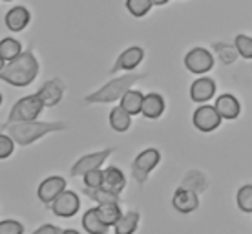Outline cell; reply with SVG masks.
Masks as SVG:
<instances>
[{
  "label": "cell",
  "mask_w": 252,
  "mask_h": 234,
  "mask_svg": "<svg viewBox=\"0 0 252 234\" xmlns=\"http://www.w3.org/2000/svg\"><path fill=\"white\" fill-rule=\"evenodd\" d=\"M214 106L218 108V112H220V115L223 117V119H228V121L236 119V117L241 114L240 101H238V99H236L234 95H230V94L220 95Z\"/></svg>",
  "instance_id": "9a60e30c"
},
{
  "label": "cell",
  "mask_w": 252,
  "mask_h": 234,
  "mask_svg": "<svg viewBox=\"0 0 252 234\" xmlns=\"http://www.w3.org/2000/svg\"><path fill=\"white\" fill-rule=\"evenodd\" d=\"M166 2H168V0H152V4H154V6H164Z\"/></svg>",
  "instance_id": "e575fe53"
},
{
  "label": "cell",
  "mask_w": 252,
  "mask_h": 234,
  "mask_svg": "<svg viewBox=\"0 0 252 234\" xmlns=\"http://www.w3.org/2000/svg\"><path fill=\"white\" fill-rule=\"evenodd\" d=\"M13 150H15V139L7 132L2 134L0 135V158L2 159L9 158L13 154Z\"/></svg>",
  "instance_id": "1f68e13d"
},
{
  "label": "cell",
  "mask_w": 252,
  "mask_h": 234,
  "mask_svg": "<svg viewBox=\"0 0 252 234\" xmlns=\"http://www.w3.org/2000/svg\"><path fill=\"white\" fill-rule=\"evenodd\" d=\"M97 210H99L101 220L106 223L108 227H114L115 223L121 220V216H123V210H121L119 203H99Z\"/></svg>",
  "instance_id": "7402d4cb"
},
{
  "label": "cell",
  "mask_w": 252,
  "mask_h": 234,
  "mask_svg": "<svg viewBox=\"0 0 252 234\" xmlns=\"http://www.w3.org/2000/svg\"><path fill=\"white\" fill-rule=\"evenodd\" d=\"M181 187H187V189L194 190V192H197V194H201V192H205L208 187L207 176L199 170H190V172H187V176L183 177Z\"/></svg>",
  "instance_id": "603a6c76"
},
{
  "label": "cell",
  "mask_w": 252,
  "mask_h": 234,
  "mask_svg": "<svg viewBox=\"0 0 252 234\" xmlns=\"http://www.w3.org/2000/svg\"><path fill=\"white\" fill-rule=\"evenodd\" d=\"M154 6L152 0H126V9L132 13L133 17H145L146 13L150 11V7Z\"/></svg>",
  "instance_id": "83f0119b"
},
{
  "label": "cell",
  "mask_w": 252,
  "mask_h": 234,
  "mask_svg": "<svg viewBox=\"0 0 252 234\" xmlns=\"http://www.w3.org/2000/svg\"><path fill=\"white\" fill-rule=\"evenodd\" d=\"M115 152V148H104V150H99V152L88 154V156H82L81 159H77L73 167H71V177H82L84 174H88L90 170H95V168H101L102 163H106V159Z\"/></svg>",
  "instance_id": "8992f818"
},
{
  "label": "cell",
  "mask_w": 252,
  "mask_h": 234,
  "mask_svg": "<svg viewBox=\"0 0 252 234\" xmlns=\"http://www.w3.org/2000/svg\"><path fill=\"white\" fill-rule=\"evenodd\" d=\"M48 207H50V210L55 216L71 218V216H75L77 212H79L81 200H79V196H77L73 190H63Z\"/></svg>",
  "instance_id": "52a82bcc"
},
{
  "label": "cell",
  "mask_w": 252,
  "mask_h": 234,
  "mask_svg": "<svg viewBox=\"0 0 252 234\" xmlns=\"http://www.w3.org/2000/svg\"><path fill=\"white\" fill-rule=\"evenodd\" d=\"M63 190H66V179L61 176H51V177H46L44 181L38 185L37 196L44 205H50Z\"/></svg>",
  "instance_id": "7c38bea8"
},
{
  "label": "cell",
  "mask_w": 252,
  "mask_h": 234,
  "mask_svg": "<svg viewBox=\"0 0 252 234\" xmlns=\"http://www.w3.org/2000/svg\"><path fill=\"white\" fill-rule=\"evenodd\" d=\"M4 2H9V0H4Z\"/></svg>",
  "instance_id": "d590c367"
},
{
  "label": "cell",
  "mask_w": 252,
  "mask_h": 234,
  "mask_svg": "<svg viewBox=\"0 0 252 234\" xmlns=\"http://www.w3.org/2000/svg\"><path fill=\"white\" fill-rule=\"evenodd\" d=\"M146 77H148V73H126V75L115 77L110 82H106L102 88L95 90L90 95H86L84 102L86 104H104V102L119 101L135 82L143 81Z\"/></svg>",
  "instance_id": "3957f363"
},
{
  "label": "cell",
  "mask_w": 252,
  "mask_h": 234,
  "mask_svg": "<svg viewBox=\"0 0 252 234\" xmlns=\"http://www.w3.org/2000/svg\"><path fill=\"white\" fill-rule=\"evenodd\" d=\"M125 187H126V177L121 168H117V167H108V168H104L102 189L115 192V194H121L125 190Z\"/></svg>",
  "instance_id": "e0dca14e"
},
{
  "label": "cell",
  "mask_w": 252,
  "mask_h": 234,
  "mask_svg": "<svg viewBox=\"0 0 252 234\" xmlns=\"http://www.w3.org/2000/svg\"><path fill=\"white\" fill-rule=\"evenodd\" d=\"M132 125V114L126 110L123 104L112 108L110 112V127L114 128L115 132H126Z\"/></svg>",
  "instance_id": "ffe728a7"
},
{
  "label": "cell",
  "mask_w": 252,
  "mask_h": 234,
  "mask_svg": "<svg viewBox=\"0 0 252 234\" xmlns=\"http://www.w3.org/2000/svg\"><path fill=\"white\" fill-rule=\"evenodd\" d=\"M238 207L243 212H252V185H243L238 190Z\"/></svg>",
  "instance_id": "f1b7e54d"
},
{
  "label": "cell",
  "mask_w": 252,
  "mask_h": 234,
  "mask_svg": "<svg viewBox=\"0 0 252 234\" xmlns=\"http://www.w3.org/2000/svg\"><path fill=\"white\" fill-rule=\"evenodd\" d=\"M172 205H174V209H176L177 212H183V214L194 212V210L199 207V194L194 192V190L187 189V187H179V189L174 192Z\"/></svg>",
  "instance_id": "8fae6325"
},
{
  "label": "cell",
  "mask_w": 252,
  "mask_h": 234,
  "mask_svg": "<svg viewBox=\"0 0 252 234\" xmlns=\"http://www.w3.org/2000/svg\"><path fill=\"white\" fill-rule=\"evenodd\" d=\"M82 227L90 234H106L110 231V227L101 220L97 207L84 212V216H82Z\"/></svg>",
  "instance_id": "d6986e66"
},
{
  "label": "cell",
  "mask_w": 252,
  "mask_h": 234,
  "mask_svg": "<svg viewBox=\"0 0 252 234\" xmlns=\"http://www.w3.org/2000/svg\"><path fill=\"white\" fill-rule=\"evenodd\" d=\"M137 225H139V212L130 210V212L121 216V220L114 225V231L117 234H132L137 231Z\"/></svg>",
  "instance_id": "d4e9b609"
},
{
  "label": "cell",
  "mask_w": 252,
  "mask_h": 234,
  "mask_svg": "<svg viewBox=\"0 0 252 234\" xmlns=\"http://www.w3.org/2000/svg\"><path fill=\"white\" fill-rule=\"evenodd\" d=\"M22 53V46L17 38H2L0 42V57H2V63H7V61H13L15 57H19Z\"/></svg>",
  "instance_id": "484cf974"
},
{
  "label": "cell",
  "mask_w": 252,
  "mask_h": 234,
  "mask_svg": "<svg viewBox=\"0 0 252 234\" xmlns=\"http://www.w3.org/2000/svg\"><path fill=\"white\" fill-rule=\"evenodd\" d=\"M212 46H214L218 57H220L225 64H234L236 63V59H238V55H240V51H238L236 44L230 46V44H225V42H214Z\"/></svg>",
  "instance_id": "4316f807"
},
{
  "label": "cell",
  "mask_w": 252,
  "mask_h": 234,
  "mask_svg": "<svg viewBox=\"0 0 252 234\" xmlns=\"http://www.w3.org/2000/svg\"><path fill=\"white\" fill-rule=\"evenodd\" d=\"M68 125L61 123V121H53V123H44V121H20V123H11L7 125L2 132H7L11 135L15 143L20 146H30L32 143L38 141L48 134H55L61 130H66Z\"/></svg>",
  "instance_id": "7a4b0ae2"
},
{
  "label": "cell",
  "mask_w": 252,
  "mask_h": 234,
  "mask_svg": "<svg viewBox=\"0 0 252 234\" xmlns=\"http://www.w3.org/2000/svg\"><path fill=\"white\" fill-rule=\"evenodd\" d=\"M38 75V61L35 59L32 50L22 51L19 57L13 61L2 63V70H0V79L11 86H28L35 81Z\"/></svg>",
  "instance_id": "6da1fadb"
},
{
  "label": "cell",
  "mask_w": 252,
  "mask_h": 234,
  "mask_svg": "<svg viewBox=\"0 0 252 234\" xmlns=\"http://www.w3.org/2000/svg\"><path fill=\"white\" fill-rule=\"evenodd\" d=\"M64 90H66V86H64V82L61 79H51V81L42 84V88L38 90L37 95L42 99V102H44L46 106L53 108L63 101Z\"/></svg>",
  "instance_id": "4fadbf2b"
},
{
  "label": "cell",
  "mask_w": 252,
  "mask_h": 234,
  "mask_svg": "<svg viewBox=\"0 0 252 234\" xmlns=\"http://www.w3.org/2000/svg\"><path fill=\"white\" fill-rule=\"evenodd\" d=\"M143 101H145V95L141 94L139 90L130 88L125 95H123L121 104H123L132 115H137V114H141V110H143Z\"/></svg>",
  "instance_id": "cb8c5ba5"
},
{
  "label": "cell",
  "mask_w": 252,
  "mask_h": 234,
  "mask_svg": "<svg viewBox=\"0 0 252 234\" xmlns=\"http://www.w3.org/2000/svg\"><path fill=\"white\" fill-rule=\"evenodd\" d=\"M82 179H84V187H92V189L102 187V181H104V170H101V168L90 170L88 174L82 176Z\"/></svg>",
  "instance_id": "4dcf8cb0"
},
{
  "label": "cell",
  "mask_w": 252,
  "mask_h": 234,
  "mask_svg": "<svg viewBox=\"0 0 252 234\" xmlns=\"http://www.w3.org/2000/svg\"><path fill=\"white\" fill-rule=\"evenodd\" d=\"M221 117L220 112H218V108L216 106H210V104H201V106L197 108L194 112V117H192V123H194V127L199 130V132H214L216 128L221 125Z\"/></svg>",
  "instance_id": "9c48e42d"
},
{
  "label": "cell",
  "mask_w": 252,
  "mask_h": 234,
  "mask_svg": "<svg viewBox=\"0 0 252 234\" xmlns=\"http://www.w3.org/2000/svg\"><path fill=\"white\" fill-rule=\"evenodd\" d=\"M185 66L195 75H203L214 68V57L205 48H194L185 55Z\"/></svg>",
  "instance_id": "ba28073f"
},
{
  "label": "cell",
  "mask_w": 252,
  "mask_h": 234,
  "mask_svg": "<svg viewBox=\"0 0 252 234\" xmlns=\"http://www.w3.org/2000/svg\"><path fill=\"white\" fill-rule=\"evenodd\" d=\"M234 44H236L241 57L252 59V37H249V35H238L236 40H234Z\"/></svg>",
  "instance_id": "f546056e"
},
{
  "label": "cell",
  "mask_w": 252,
  "mask_h": 234,
  "mask_svg": "<svg viewBox=\"0 0 252 234\" xmlns=\"http://www.w3.org/2000/svg\"><path fill=\"white\" fill-rule=\"evenodd\" d=\"M4 22H6L9 32H22L26 26L30 24V11H28L24 6L11 7V9L6 13Z\"/></svg>",
  "instance_id": "2e32d148"
},
{
  "label": "cell",
  "mask_w": 252,
  "mask_h": 234,
  "mask_svg": "<svg viewBox=\"0 0 252 234\" xmlns=\"http://www.w3.org/2000/svg\"><path fill=\"white\" fill-rule=\"evenodd\" d=\"M159 159H161V154H159L158 148H146V150H143L137 158L133 159L132 176L135 177L137 183H145L146 179H148V174L159 165Z\"/></svg>",
  "instance_id": "5b68a950"
},
{
  "label": "cell",
  "mask_w": 252,
  "mask_h": 234,
  "mask_svg": "<svg viewBox=\"0 0 252 234\" xmlns=\"http://www.w3.org/2000/svg\"><path fill=\"white\" fill-rule=\"evenodd\" d=\"M143 57H145V51H143V48H141V46H130L128 50H125L119 57H117V61H115V64H114V68L110 70V73H112V75H115V73H119V71L135 70L139 64H141Z\"/></svg>",
  "instance_id": "30bf717a"
},
{
  "label": "cell",
  "mask_w": 252,
  "mask_h": 234,
  "mask_svg": "<svg viewBox=\"0 0 252 234\" xmlns=\"http://www.w3.org/2000/svg\"><path fill=\"white\" fill-rule=\"evenodd\" d=\"M164 112V99L159 94H146L145 101H143V110L141 114L145 115L146 119H158Z\"/></svg>",
  "instance_id": "ac0fdd59"
},
{
  "label": "cell",
  "mask_w": 252,
  "mask_h": 234,
  "mask_svg": "<svg viewBox=\"0 0 252 234\" xmlns=\"http://www.w3.org/2000/svg\"><path fill=\"white\" fill-rule=\"evenodd\" d=\"M82 192L90 198V200H94L99 203H119L123 205V200H121V194H115V192H110V190L102 189V187H97V189H92V187H84Z\"/></svg>",
  "instance_id": "44dd1931"
},
{
  "label": "cell",
  "mask_w": 252,
  "mask_h": 234,
  "mask_svg": "<svg viewBox=\"0 0 252 234\" xmlns=\"http://www.w3.org/2000/svg\"><path fill=\"white\" fill-rule=\"evenodd\" d=\"M24 233V227L20 222H15V220H4L0 223V234H22Z\"/></svg>",
  "instance_id": "d6a6232c"
},
{
  "label": "cell",
  "mask_w": 252,
  "mask_h": 234,
  "mask_svg": "<svg viewBox=\"0 0 252 234\" xmlns=\"http://www.w3.org/2000/svg\"><path fill=\"white\" fill-rule=\"evenodd\" d=\"M63 229L55 227V225H42V227L35 229V234H63Z\"/></svg>",
  "instance_id": "836d02e7"
},
{
  "label": "cell",
  "mask_w": 252,
  "mask_h": 234,
  "mask_svg": "<svg viewBox=\"0 0 252 234\" xmlns=\"http://www.w3.org/2000/svg\"><path fill=\"white\" fill-rule=\"evenodd\" d=\"M44 106L46 104L42 102V99H40L37 94L26 95V97H22V99H19V101L15 102V106L11 108V112L7 115V121L2 125V130H4L7 125H11V123L38 119V115H40V112H42Z\"/></svg>",
  "instance_id": "277c9868"
},
{
  "label": "cell",
  "mask_w": 252,
  "mask_h": 234,
  "mask_svg": "<svg viewBox=\"0 0 252 234\" xmlns=\"http://www.w3.org/2000/svg\"><path fill=\"white\" fill-rule=\"evenodd\" d=\"M214 94H216V82L210 77H199L190 86V99L194 102H199V104L210 101L214 97Z\"/></svg>",
  "instance_id": "5bb4252c"
}]
</instances>
